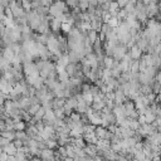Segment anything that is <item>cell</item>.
Wrapping results in <instances>:
<instances>
[{
	"label": "cell",
	"mask_w": 161,
	"mask_h": 161,
	"mask_svg": "<svg viewBox=\"0 0 161 161\" xmlns=\"http://www.w3.org/2000/svg\"><path fill=\"white\" fill-rule=\"evenodd\" d=\"M95 135H96L97 137H100L101 140H106V138L111 137V136H110V133H108V132H107L105 128H101V127H97V128H96Z\"/></svg>",
	"instance_id": "cell-1"
},
{
	"label": "cell",
	"mask_w": 161,
	"mask_h": 161,
	"mask_svg": "<svg viewBox=\"0 0 161 161\" xmlns=\"http://www.w3.org/2000/svg\"><path fill=\"white\" fill-rule=\"evenodd\" d=\"M4 150H5V153H7L8 156H15V155H17V147L14 146L13 142L9 143L8 146H5Z\"/></svg>",
	"instance_id": "cell-2"
},
{
	"label": "cell",
	"mask_w": 161,
	"mask_h": 161,
	"mask_svg": "<svg viewBox=\"0 0 161 161\" xmlns=\"http://www.w3.org/2000/svg\"><path fill=\"white\" fill-rule=\"evenodd\" d=\"M40 156L44 158V160H48V161H53V151L52 150H42L40 151Z\"/></svg>",
	"instance_id": "cell-3"
},
{
	"label": "cell",
	"mask_w": 161,
	"mask_h": 161,
	"mask_svg": "<svg viewBox=\"0 0 161 161\" xmlns=\"http://www.w3.org/2000/svg\"><path fill=\"white\" fill-rule=\"evenodd\" d=\"M130 57L131 58H135V59H138L141 57V49H138L137 47H133L131 53H130Z\"/></svg>",
	"instance_id": "cell-4"
},
{
	"label": "cell",
	"mask_w": 161,
	"mask_h": 161,
	"mask_svg": "<svg viewBox=\"0 0 161 161\" xmlns=\"http://www.w3.org/2000/svg\"><path fill=\"white\" fill-rule=\"evenodd\" d=\"M0 137H4V138H7V140H13L14 137H15V135L13 133V132H10V131H3L2 133H0Z\"/></svg>",
	"instance_id": "cell-5"
},
{
	"label": "cell",
	"mask_w": 161,
	"mask_h": 161,
	"mask_svg": "<svg viewBox=\"0 0 161 161\" xmlns=\"http://www.w3.org/2000/svg\"><path fill=\"white\" fill-rule=\"evenodd\" d=\"M115 100L120 103L123 101V93H122V90L121 91H116V95H115Z\"/></svg>",
	"instance_id": "cell-6"
},
{
	"label": "cell",
	"mask_w": 161,
	"mask_h": 161,
	"mask_svg": "<svg viewBox=\"0 0 161 161\" xmlns=\"http://www.w3.org/2000/svg\"><path fill=\"white\" fill-rule=\"evenodd\" d=\"M108 25L110 27H117L118 25V22H117V18L116 17H112L108 19Z\"/></svg>",
	"instance_id": "cell-7"
},
{
	"label": "cell",
	"mask_w": 161,
	"mask_h": 161,
	"mask_svg": "<svg viewBox=\"0 0 161 161\" xmlns=\"http://www.w3.org/2000/svg\"><path fill=\"white\" fill-rule=\"evenodd\" d=\"M111 75H112V73H111L110 69H105V70H103V79H105V80H108V79L111 78Z\"/></svg>",
	"instance_id": "cell-8"
},
{
	"label": "cell",
	"mask_w": 161,
	"mask_h": 161,
	"mask_svg": "<svg viewBox=\"0 0 161 161\" xmlns=\"http://www.w3.org/2000/svg\"><path fill=\"white\" fill-rule=\"evenodd\" d=\"M10 143V141L9 140H7V138H4V137H0V146H8Z\"/></svg>",
	"instance_id": "cell-9"
},
{
	"label": "cell",
	"mask_w": 161,
	"mask_h": 161,
	"mask_svg": "<svg viewBox=\"0 0 161 161\" xmlns=\"http://www.w3.org/2000/svg\"><path fill=\"white\" fill-rule=\"evenodd\" d=\"M105 64H106V69H110L112 65H113V62H112V59L111 58H106V60H105Z\"/></svg>",
	"instance_id": "cell-10"
},
{
	"label": "cell",
	"mask_w": 161,
	"mask_h": 161,
	"mask_svg": "<svg viewBox=\"0 0 161 161\" xmlns=\"http://www.w3.org/2000/svg\"><path fill=\"white\" fill-rule=\"evenodd\" d=\"M13 128H14V130H20V131H22V130L24 128V123H23V122H17V123L13 126Z\"/></svg>",
	"instance_id": "cell-11"
},
{
	"label": "cell",
	"mask_w": 161,
	"mask_h": 161,
	"mask_svg": "<svg viewBox=\"0 0 161 161\" xmlns=\"http://www.w3.org/2000/svg\"><path fill=\"white\" fill-rule=\"evenodd\" d=\"M8 157L7 153H0V161H8Z\"/></svg>",
	"instance_id": "cell-12"
},
{
	"label": "cell",
	"mask_w": 161,
	"mask_h": 161,
	"mask_svg": "<svg viewBox=\"0 0 161 161\" xmlns=\"http://www.w3.org/2000/svg\"><path fill=\"white\" fill-rule=\"evenodd\" d=\"M47 145H48V147H54L57 143L54 141H47Z\"/></svg>",
	"instance_id": "cell-13"
},
{
	"label": "cell",
	"mask_w": 161,
	"mask_h": 161,
	"mask_svg": "<svg viewBox=\"0 0 161 161\" xmlns=\"http://www.w3.org/2000/svg\"><path fill=\"white\" fill-rule=\"evenodd\" d=\"M63 29H64L65 32H69V29H70V25H69V24H63Z\"/></svg>",
	"instance_id": "cell-14"
},
{
	"label": "cell",
	"mask_w": 161,
	"mask_h": 161,
	"mask_svg": "<svg viewBox=\"0 0 161 161\" xmlns=\"http://www.w3.org/2000/svg\"><path fill=\"white\" fill-rule=\"evenodd\" d=\"M23 5H24L25 8H29V7H30V4H29V3H23Z\"/></svg>",
	"instance_id": "cell-15"
}]
</instances>
